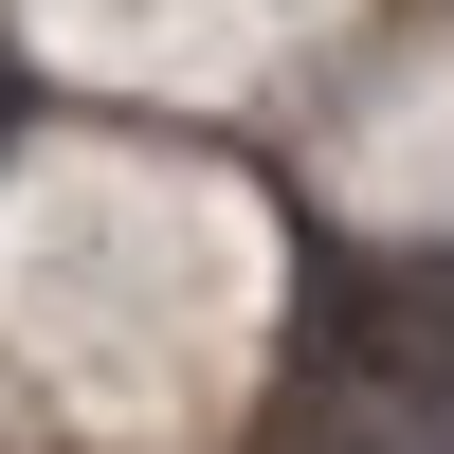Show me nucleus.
Returning a JSON list of instances; mask_svg holds the SVG:
<instances>
[{
	"mask_svg": "<svg viewBox=\"0 0 454 454\" xmlns=\"http://www.w3.org/2000/svg\"><path fill=\"white\" fill-rule=\"evenodd\" d=\"M436 327H454V309H436Z\"/></svg>",
	"mask_w": 454,
	"mask_h": 454,
	"instance_id": "nucleus-1",
	"label": "nucleus"
}]
</instances>
